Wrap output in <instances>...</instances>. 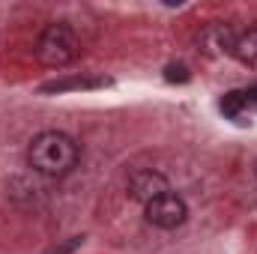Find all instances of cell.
Wrapping results in <instances>:
<instances>
[{
	"label": "cell",
	"instance_id": "1",
	"mask_svg": "<svg viewBox=\"0 0 257 254\" xmlns=\"http://www.w3.org/2000/svg\"><path fill=\"white\" fill-rule=\"evenodd\" d=\"M78 159H81V150H78L75 138H69L66 132H57V129L39 132L27 147V165L42 177L72 174Z\"/></svg>",
	"mask_w": 257,
	"mask_h": 254
},
{
	"label": "cell",
	"instance_id": "2",
	"mask_svg": "<svg viewBox=\"0 0 257 254\" xmlns=\"http://www.w3.org/2000/svg\"><path fill=\"white\" fill-rule=\"evenodd\" d=\"M78 36L69 24H48L36 39V60L48 69H63L78 57Z\"/></svg>",
	"mask_w": 257,
	"mask_h": 254
},
{
	"label": "cell",
	"instance_id": "7",
	"mask_svg": "<svg viewBox=\"0 0 257 254\" xmlns=\"http://www.w3.org/2000/svg\"><path fill=\"white\" fill-rule=\"evenodd\" d=\"M254 177H257V165H254Z\"/></svg>",
	"mask_w": 257,
	"mask_h": 254
},
{
	"label": "cell",
	"instance_id": "4",
	"mask_svg": "<svg viewBox=\"0 0 257 254\" xmlns=\"http://www.w3.org/2000/svg\"><path fill=\"white\" fill-rule=\"evenodd\" d=\"M165 191H171V186H168V177L159 174V171L144 168V171H135V174L128 177V194H132L135 200H141L144 206H147L150 200L162 197Z\"/></svg>",
	"mask_w": 257,
	"mask_h": 254
},
{
	"label": "cell",
	"instance_id": "5",
	"mask_svg": "<svg viewBox=\"0 0 257 254\" xmlns=\"http://www.w3.org/2000/svg\"><path fill=\"white\" fill-rule=\"evenodd\" d=\"M233 39H236V30H233L230 24H209V27L200 33V45H203L209 54H230Z\"/></svg>",
	"mask_w": 257,
	"mask_h": 254
},
{
	"label": "cell",
	"instance_id": "3",
	"mask_svg": "<svg viewBox=\"0 0 257 254\" xmlns=\"http://www.w3.org/2000/svg\"><path fill=\"white\" fill-rule=\"evenodd\" d=\"M144 215H147V221H150L153 227H159V230H174V227H180V224L189 218V206H186V200H183L177 191H165L162 197H156V200H150V203L144 206Z\"/></svg>",
	"mask_w": 257,
	"mask_h": 254
},
{
	"label": "cell",
	"instance_id": "6",
	"mask_svg": "<svg viewBox=\"0 0 257 254\" xmlns=\"http://www.w3.org/2000/svg\"><path fill=\"white\" fill-rule=\"evenodd\" d=\"M230 54H233V57H236L242 66H251V69H257V27L236 30V39H233Z\"/></svg>",
	"mask_w": 257,
	"mask_h": 254
}]
</instances>
